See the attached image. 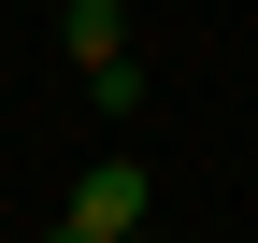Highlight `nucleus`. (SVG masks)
<instances>
[{
    "label": "nucleus",
    "mask_w": 258,
    "mask_h": 243,
    "mask_svg": "<svg viewBox=\"0 0 258 243\" xmlns=\"http://www.w3.org/2000/svg\"><path fill=\"white\" fill-rule=\"evenodd\" d=\"M144 215H158V172H144V158H86L72 200H57V243H129Z\"/></svg>",
    "instance_id": "2"
},
{
    "label": "nucleus",
    "mask_w": 258,
    "mask_h": 243,
    "mask_svg": "<svg viewBox=\"0 0 258 243\" xmlns=\"http://www.w3.org/2000/svg\"><path fill=\"white\" fill-rule=\"evenodd\" d=\"M57 57L86 72L101 114H144V57H129V15H115V0H57Z\"/></svg>",
    "instance_id": "1"
}]
</instances>
